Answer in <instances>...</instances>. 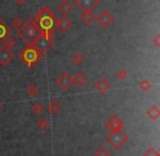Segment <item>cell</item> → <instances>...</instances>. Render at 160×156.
<instances>
[{
    "mask_svg": "<svg viewBox=\"0 0 160 156\" xmlns=\"http://www.w3.org/2000/svg\"><path fill=\"white\" fill-rule=\"evenodd\" d=\"M42 31L34 19H28L19 30H17V35L24 43H26L28 46H32L35 40L42 35Z\"/></svg>",
    "mask_w": 160,
    "mask_h": 156,
    "instance_id": "obj_1",
    "label": "cell"
},
{
    "mask_svg": "<svg viewBox=\"0 0 160 156\" xmlns=\"http://www.w3.org/2000/svg\"><path fill=\"white\" fill-rule=\"evenodd\" d=\"M35 20L37 22L38 26L42 32L56 31V24H57V18L56 15L49 10L48 7H42L36 12Z\"/></svg>",
    "mask_w": 160,
    "mask_h": 156,
    "instance_id": "obj_2",
    "label": "cell"
},
{
    "mask_svg": "<svg viewBox=\"0 0 160 156\" xmlns=\"http://www.w3.org/2000/svg\"><path fill=\"white\" fill-rule=\"evenodd\" d=\"M44 56L45 54L35 46H28L20 51L18 57L28 68H33Z\"/></svg>",
    "mask_w": 160,
    "mask_h": 156,
    "instance_id": "obj_3",
    "label": "cell"
},
{
    "mask_svg": "<svg viewBox=\"0 0 160 156\" xmlns=\"http://www.w3.org/2000/svg\"><path fill=\"white\" fill-rule=\"evenodd\" d=\"M14 58V53L11 51V49L6 47H0V65L7 67Z\"/></svg>",
    "mask_w": 160,
    "mask_h": 156,
    "instance_id": "obj_4",
    "label": "cell"
},
{
    "mask_svg": "<svg viewBox=\"0 0 160 156\" xmlns=\"http://www.w3.org/2000/svg\"><path fill=\"white\" fill-rule=\"evenodd\" d=\"M57 84L60 89L62 90H68L72 84V78L67 73V72H62L59 76L57 78Z\"/></svg>",
    "mask_w": 160,
    "mask_h": 156,
    "instance_id": "obj_5",
    "label": "cell"
},
{
    "mask_svg": "<svg viewBox=\"0 0 160 156\" xmlns=\"http://www.w3.org/2000/svg\"><path fill=\"white\" fill-rule=\"evenodd\" d=\"M11 33H12L11 28H9L6 24V22L0 18V46L3 44L4 39H6L8 36H10Z\"/></svg>",
    "mask_w": 160,
    "mask_h": 156,
    "instance_id": "obj_6",
    "label": "cell"
},
{
    "mask_svg": "<svg viewBox=\"0 0 160 156\" xmlns=\"http://www.w3.org/2000/svg\"><path fill=\"white\" fill-rule=\"evenodd\" d=\"M60 108H61V105H60V103L57 101V99H51V101H49L48 106H47L48 112L51 115H53V116H56V115L60 112Z\"/></svg>",
    "mask_w": 160,
    "mask_h": 156,
    "instance_id": "obj_7",
    "label": "cell"
},
{
    "mask_svg": "<svg viewBox=\"0 0 160 156\" xmlns=\"http://www.w3.org/2000/svg\"><path fill=\"white\" fill-rule=\"evenodd\" d=\"M71 26V22L67 19V18H61V19L57 20V24H56V29H59L61 32H65Z\"/></svg>",
    "mask_w": 160,
    "mask_h": 156,
    "instance_id": "obj_8",
    "label": "cell"
},
{
    "mask_svg": "<svg viewBox=\"0 0 160 156\" xmlns=\"http://www.w3.org/2000/svg\"><path fill=\"white\" fill-rule=\"evenodd\" d=\"M38 93H39V87L35 83H30L28 86L26 87V94L30 97H35Z\"/></svg>",
    "mask_w": 160,
    "mask_h": 156,
    "instance_id": "obj_9",
    "label": "cell"
},
{
    "mask_svg": "<svg viewBox=\"0 0 160 156\" xmlns=\"http://www.w3.org/2000/svg\"><path fill=\"white\" fill-rule=\"evenodd\" d=\"M58 11H59L60 13H62V14H67L68 12H70L72 9L71 4L69 3L68 1H65V0H63V1L61 2V3L58 6Z\"/></svg>",
    "mask_w": 160,
    "mask_h": 156,
    "instance_id": "obj_10",
    "label": "cell"
},
{
    "mask_svg": "<svg viewBox=\"0 0 160 156\" xmlns=\"http://www.w3.org/2000/svg\"><path fill=\"white\" fill-rule=\"evenodd\" d=\"M2 45H3V47H6V48L11 49V48H14V47H17L18 43H17V40L12 37V36H8V37L4 39V42H3V44H2Z\"/></svg>",
    "mask_w": 160,
    "mask_h": 156,
    "instance_id": "obj_11",
    "label": "cell"
},
{
    "mask_svg": "<svg viewBox=\"0 0 160 156\" xmlns=\"http://www.w3.org/2000/svg\"><path fill=\"white\" fill-rule=\"evenodd\" d=\"M36 126H37V128L40 129V130H46V129L49 127L48 119H46V118H40V119H38V120L36 121Z\"/></svg>",
    "mask_w": 160,
    "mask_h": 156,
    "instance_id": "obj_12",
    "label": "cell"
},
{
    "mask_svg": "<svg viewBox=\"0 0 160 156\" xmlns=\"http://www.w3.org/2000/svg\"><path fill=\"white\" fill-rule=\"evenodd\" d=\"M44 110V106L40 103H34L32 105V112L35 115H40Z\"/></svg>",
    "mask_w": 160,
    "mask_h": 156,
    "instance_id": "obj_13",
    "label": "cell"
},
{
    "mask_svg": "<svg viewBox=\"0 0 160 156\" xmlns=\"http://www.w3.org/2000/svg\"><path fill=\"white\" fill-rule=\"evenodd\" d=\"M22 25H23V21L21 20V18L17 17V18H14V19L12 20V26L15 29V30H19Z\"/></svg>",
    "mask_w": 160,
    "mask_h": 156,
    "instance_id": "obj_14",
    "label": "cell"
},
{
    "mask_svg": "<svg viewBox=\"0 0 160 156\" xmlns=\"http://www.w3.org/2000/svg\"><path fill=\"white\" fill-rule=\"evenodd\" d=\"M74 81L76 82V84H78V85H82L83 83L85 82V78L83 76V74L82 73H78V75L75 76V79H74Z\"/></svg>",
    "mask_w": 160,
    "mask_h": 156,
    "instance_id": "obj_15",
    "label": "cell"
},
{
    "mask_svg": "<svg viewBox=\"0 0 160 156\" xmlns=\"http://www.w3.org/2000/svg\"><path fill=\"white\" fill-rule=\"evenodd\" d=\"M73 61L75 62L76 65H80V63L82 62V57H81V56L78 54V55H75V56L73 57Z\"/></svg>",
    "mask_w": 160,
    "mask_h": 156,
    "instance_id": "obj_16",
    "label": "cell"
},
{
    "mask_svg": "<svg viewBox=\"0 0 160 156\" xmlns=\"http://www.w3.org/2000/svg\"><path fill=\"white\" fill-rule=\"evenodd\" d=\"M14 1H15V3L19 4V6H24L28 0H14Z\"/></svg>",
    "mask_w": 160,
    "mask_h": 156,
    "instance_id": "obj_17",
    "label": "cell"
},
{
    "mask_svg": "<svg viewBox=\"0 0 160 156\" xmlns=\"http://www.w3.org/2000/svg\"><path fill=\"white\" fill-rule=\"evenodd\" d=\"M1 108H2V104H1V101H0V110H1Z\"/></svg>",
    "mask_w": 160,
    "mask_h": 156,
    "instance_id": "obj_18",
    "label": "cell"
}]
</instances>
